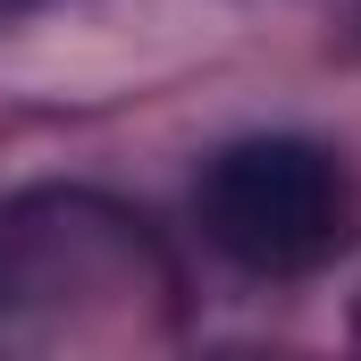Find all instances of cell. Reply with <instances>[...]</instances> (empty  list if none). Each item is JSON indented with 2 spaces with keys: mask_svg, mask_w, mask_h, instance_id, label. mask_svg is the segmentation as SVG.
<instances>
[{
  "mask_svg": "<svg viewBox=\"0 0 361 361\" xmlns=\"http://www.w3.org/2000/svg\"><path fill=\"white\" fill-rule=\"evenodd\" d=\"M202 235L252 277H302L345 252L353 235V185L328 143L302 135H244L193 185Z\"/></svg>",
  "mask_w": 361,
  "mask_h": 361,
  "instance_id": "obj_1",
  "label": "cell"
},
{
  "mask_svg": "<svg viewBox=\"0 0 361 361\" xmlns=\"http://www.w3.org/2000/svg\"><path fill=\"white\" fill-rule=\"evenodd\" d=\"M17 8H34V0H0V25H8V17H17Z\"/></svg>",
  "mask_w": 361,
  "mask_h": 361,
  "instance_id": "obj_2",
  "label": "cell"
}]
</instances>
